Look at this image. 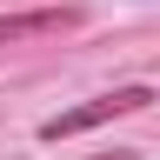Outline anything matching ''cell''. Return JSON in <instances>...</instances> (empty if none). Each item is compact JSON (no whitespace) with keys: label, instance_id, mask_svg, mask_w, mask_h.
<instances>
[{"label":"cell","instance_id":"1","mask_svg":"<svg viewBox=\"0 0 160 160\" xmlns=\"http://www.w3.org/2000/svg\"><path fill=\"white\" fill-rule=\"evenodd\" d=\"M140 107H153V87H113V93H93V100H80V107H67V113L40 120V140L93 133V127H107V120H120V113H140Z\"/></svg>","mask_w":160,"mask_h":160},{"label":"cell","instance_id":"2","mask_svg":"<svg viewBox=\"0 0 160 160\" xmlns=\"http://www.w3.org/2000/svg\"><path fill=\"white\" fill-rule=\"evenodd\" d=\"M80 7H33V13H0V47L13 40H40V33H73Z\"/></svg>","mask_w":160,"mask_h":160}]
</instances>
